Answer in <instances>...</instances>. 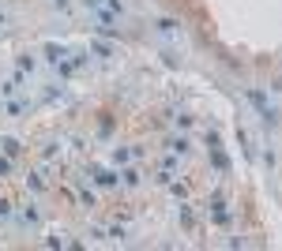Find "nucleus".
Wrapping results in <instances>:
<instances>
[{"instance_id": "nucleus-1", "label": "nucleus", "mask_w": 282, "mask_h": 251, "mask_svg": "<svg viewBox=\"0 0 282 251\" xmlns=\"http://www.w3.org/2000/svg\"><path fill=\"white\" fill-rule=\"evenodd\" d=\"M0 146H4V150H8V154H19V142H15V139H4V142H0Z\"/></svg>"}, {"instance_id": "nucleus-2", "label": "nucleus", "mask_w": 282, "mask_h": 251, "mask_svg": "<svg viewBox=\"0 0 282 251\" xmlns=\"http://www.w3.org/2000/svg\"><path fill=\"white\" fill-rule=\"evenodd\" d=\"M4 214H8V202H0V218H4Z\"/></svg>"}, {"instance_id": "nucleus-3", "label": "nucleus", "mask_w": 282, "mask_h": 251, "mask_svg": "<svg viewBox=\"0 0 282 251\" xmlns=\"http://www.w3.org/2000/svg\"><path fill=\"white\" fill-rule=\"evenodd\" d=\"M87 4H105V0H87Z\"/></svg>"}]
</instances>
